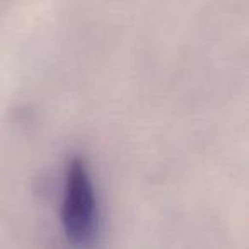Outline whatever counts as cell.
Returning a JSON list of instances; mask_svg holds the SVG:
<instances>
[{"instance_id":"6da1fadb","label":"cell","mask_w":249,"mask_h":249,"mask_svg":"<svg viewBox=\"0 0 249 249\" xmlns=\"http://www.w3.org/2000/svg\"><path fill=\"white\" fill-rule=\"evenodd\" d=\"M62 224L72 242H87L96 232L97 198L87 160L75 154L65 166Z\"/></svg>"}]
</instances>
